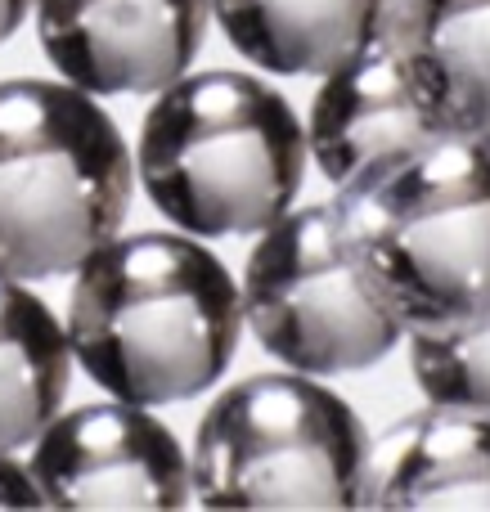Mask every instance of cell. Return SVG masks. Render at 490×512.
<instances>
[{
    "label": "cell",
    "instance_id": "277c9868",
    "mask_svg": "<svg viewBox=\"0 0 490 512\" xmlns=\"http://www.w3.org/2000/svg\"><path fill=\"white\" fill-rule=\"evenodd\" d=\"M338 207L360 270L405 328L490 306V153L477 135H441Z\"/></svg>",
    "mask_w": 490,
    "mask_h": 512
},
{
    "label": "cell",
    "instance_id": "4fadbf2b",
    "mask_svg": "<svg viewBox=\"0 0 490 512\" xmlns=\"http://www.w3.org/2000/svg\"><path fill=\"white\" fill-rule=\"evenodd\" d=\"M72 369L63 319L32 283L0 279V450L18 454L41 436L68 400Z\"/></svg>",
    "mask_w": 490,
    "mask_h": 512
},
{
    "label": "cell",
    "instance_id": "9a60e30c",
    "mask_svg": "<svg viewBox=\"0 0 490 512\" xmlns=\"http://www.w3.org/2000/svg\"><path fill=\"white\" fill-rule=\"evenodd\" d=\"M0 508H45L27 463H18L9 450H0Z\"/></svg>",
    "mask_w": 490,
    "mask_h": 512
},
{
    "label": "cell",
    "instance_id": "5bb4252c",
    "mask_svg": "<svg viewBox=\"0 0 490 512\" xmlns=\"http://www.w3.org/2000/svg\"><path fill=\"white\" fill-rule=\"evenodd\" d=\"M410 378L428 405L490 414V306L432 328H405Z\"/></svg>",
    "mask_w": 490,
    "mask_h": 512
},
{
    "label": "cell",
    "instance_id": "e0dca14e",
    "mask_svg": "<svg viewBox=\"0 0 490 512\" xmlns=\"http://www.w3.org/2000/svg\"><path fill=\"white\" fill-rule=\"evenodd\" d=\"M477 140H482V149L490 153V131H486V135H477Z\"/></svg>",
    "mask_w": 490,
    "mask_h": 512
},
{
    "label": "cell",
    "instance_id": "ba28073f",
    "mask_svg": "<svg viewBox=\"0 0 490 512\" xmlns=\"http://www.w3.org/2000/svg\"><path fill=\"white\" fill-rule=\"evenodd\" d=\"M302 126L306 153L333 185L338 203L392 176L432 140L455 135L410 72V63L383 41L324 72Z\"/></svg>",
    "mask_w": 490,
    "mask_h": 512
},
{
    "label": "cell",
    "instance_id": "7a4b0ae2",
    "mask_svg": "<svg viewBox=\"0 0 490 512\" xmlns=\"http://www.w3.org/2000/svg\"><path fill=\"white\" fill-rule=\"evenodd\" d=\"M131 158L162 221L194 239H243L297 207L311 153L279 86L207 68L158 90Z\"/></svg>",
    "mask_w": 490,
    "mask_h": 512
},
{
    "label": "cell",
    "instance_id": "5b68a950",
    "mask_svg": "<svg viewBox=\"0 0 490 512\" xmlns=\"http://www.w3.org/2000/svg\"><path fill=\"white\" fill-rule=\"evenodd\" d=\"M369 432L311 373H252L198 418L189 499L203 508H360Z\"/></svg>",
    "mask_w": 490,
    "mask_h": 512
},
{
    "label": "cell",
    "instance_id": "2e32d148",
    "mask_svg": "<svg viewBox=\"0 0 490 512\" xmlns=\"http://www.w3.org/2000/svg\"><path fill=\"white\" fill-rule=\"evenodd\" d=\"M27 9H32V0H0V45H5L9 36L23 27Z\"/></svg>",
    "mask_w": 490,
    "mask_h": 512
},
{
    "label": "cell",
    "instance_id": "7c38bea8",
    "mask_svg": "<svg viewBox=\"0 0 490 512\" xmlns=\"http://www.w3.org/2000/svg\"><path fill=\"white\" fill-rule=\"evenodd\" d=\"M212 18L252 68L320 81L378 41L383 0H212Z\"/></svg>",
    "mask_w": 490,
    "mask_h": 512
},
{
    "label": "cell",
    "instance_id": "6da1fadb",
    "mask_svg": "<svg viewBox=\"0 0 490 512\" xmlns=\"http://www.w3.org/2000/svg\"><path fill=\"white\" fill-rule=\"evenodd\" d=\"M63 328L77 369L113 400L185 405L239 351V279L185 230L113 234L72 270Z\"/></svg>",
    "mask_w": 490,
    "mask_h": 512
},
{
    "label": "cell",
    "instance_id": "52a82bcc",
    "mask_svg": "<svg viewBox=\"0 0 490 512\" xmlns=\"http://www.w3.org/2000/svg\"><path fill=\"white\" fill-rule=\"evenodd\" d=\"M45 508H185L189 450L153 409L108 396L59 409L27 454Z\"/></svg>",
    "mask_w": 490,
    "mask_h": 512
},
{
    "label": "cell",
    "instance_id": "30bf717a",
    "mask_svg": "<svg viewBox=\"0 0 490 512\" xmlns=\"http://www.w3.org/2000/svg\"><path fill=\"white\" fill-rule=\"evenodd\" d=\"M360 508L490 512V414L423 405L383 436H369Z\"/></svg>",
    "mask_w": 490,
    "mask_h": 512
},
{
    "label": "cell",
    "instance_id": "9c48e42d",
    "mask_svg": "<svg viewBox=\"0 0 490 512\" xmlns=\"http://www.w3.org/2000/svg\"><path fill=\"white\" fill-rule=\"evenodd\" d=\"M36 36L68 86L86 95H158L189 72L212 0H32Z\"/></svg>",
    "mask_w": 490,
    "mask_h": 512
},
{
    "label": "cell",
    "instance_id": "3957f363",
    "mask_svg": "<svg viewBox=\"0 0 490 512\" xmlns=\"http://www.w3.org/2000/svg\"><path fill=\"white\" fill-rule=\"evenodd\" d=\"M135 158L95 95L68 81H0V279H63L122 234Z\"/></svg>",
    "mask_w": 490,
    "mask_h": 512
},
{
    "label": "cell",
    "instance_id": "8fae6325",
    "mask_svg": "<svg viewBox=\"0 0 490 512\" xmlns=\"http://www.w3.org/2000/svg\"><path fill=\"white\" fill-rule=\"evenodd\" d=\"M392 45L455 135L490 131V0H383Z\"/></svg>",
    "mask_w": 490,
    "mask_h": 512
},
{
    "label": "cell",
    "instance_id": "8992f818",
    "mask_svg": "<svg viewBox=\"0 0 490 512\" xmlns=\"http://www.w3.org/2000/svg\"><path fill=\"white\" fill-rule=\"evenodd\" d=\"M239 301L261 351L311 378L365 373L405 337V324L351 252L338 198L288 207L257 234Z\"/></svg>",
    "mask_w": 490,
    "mask_h": 512
}]
</instances>
